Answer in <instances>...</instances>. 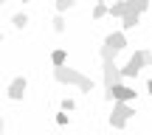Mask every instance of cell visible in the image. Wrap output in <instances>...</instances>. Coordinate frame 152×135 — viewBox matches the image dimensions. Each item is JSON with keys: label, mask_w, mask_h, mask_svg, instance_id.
I'll return each instance as SVG.
<instances>
[{"label": "cell", "mask_w": 152, "mask_h": 135, "mask_svg": "<svg viewBox=\"0 0 152 135\" xmlns=\"http://www.w3.org/2000/svg\"><path fill=\"white\" fill-rule=\"evenodd\" d=\"M54 79L59 82V85H76L82 93H90L93 90V79H90V76L79 73V70H73V68H68V65L54 68Z\"/></svg>", "instance_id": "cell-1"}, {"label": "cell", "mask_w": 152, "mask_h": 135, "mask_svg": "<svg viewBox=\"0 0 152 135\" xmlns=\"http://www.w3.org/2000/svg\"><path fill=\"white\" fill-rule=\"evenodd\" d=\"M135 113L138 110L132 107V101H115L113 113H110V127H113V130H124V127L135 118Z\"/></svg>", "instance_id": "cell-2"}, {"label": "cell", "mask_w": 152, "mask_h": 135, "mask_svg": "<svg viewBox=\"0 0 152 135\" xmlns=\"http://www.w3.org/2000/svg\"><path fill=\"white\" fill-rule=\"evenodd\" d=\"M127 48V34L124 31H113L104 37V45H102V59H115V56L121 54V51Z\"/></svg>", "instance_id": "cell-3"}, {"label": "cell", "mask_w": 152, "mask_h": 135, "mask_svg": "<svg viewBox=\"0 0 152 135\" xmlns=\"http://www.w3.org/2000/svg\"><path fill=\"white\" fill-rule=\"evenodd\" d=\"M147 56H149V51H135V54L130 56V62L121 68V76H124V79H135V76L147 68Z\"/></svg>", "instance_id": "cell-4"}, {"label": "cell", "mask_w": 152, "mask_h": 135, "mask_svg": "<svg viewBox=\"0 0 152 135\" xmlns=\"http://www.w3.org/2000/svg\"><path fill=\"white\" fill-rule=\"evenodd\" d=\"M104 96L110 99V101H132V99L138 96V90H132V87H127V85H113V87H107L104 90Z\"/></svg>", "instance_id": "cell-5"}, {"label": "cell", "mask_w": 152, "mask_h": 135, "mask_svg": "<svg viewBox=\"0 0 152 135\" xmlns=\"http://www.w3.org/2000/svg\"><path fill=\"white\" fill-rule=\"evenodd\" d=\"M104 62V87H113V85H118L121 82V68L115 65V59H102Z\"/></svg>", "instance_id": "cell-6"}, {"label": "cell", "mask_w": 152, "mask_h": 135, "mask_svg": "<svg viewBox=\"0 0 152 135\" xmlns=\"http://www.w3.org/2000/svg\"><path fill=\"white\" fill-rule=\"evenodd\" d=\"M26 87H28L26 76H17V79H11V85H9V90H6V96H9L11 101H20V99L26 96Z\"/></svg>", "instance_id": "cell-7"}, {"label": "cell", "mask_w": 152, "mask_h": 135, "mask_svg": "<svg viewBox=\"0 0 152 135\" xmlns=\"http://www.w3.org/2000/svg\"><path fill=\"white\" fill-rule=\"evenodd\" d=\"M138 23H141V14H124L121 17V31H132V28H138Z\"/></svg>", "instance_id": "cell-8"}, {"label": "cell", "mask_w": 152, "mask_h": 135, "mask_svg": "<svg viewBox=\"0 0 152 135\" xmlns=\"http://www.w3.org/2000/svg\"><path fill=\"white\" fill-rule=\"evenodd\" d=\"M51 65H54V68H59V65H68V51H62V48L51 51Z\"/></svg>", "instance_id": "cell-9"}, {"label": "cell", "mask_w": 152, "mask_h": 135, "mask_svg": "<svg viewBox=\"0 0 152 135\" xmlns=\"http://www.w3.org/2000/svg\"><path fill=\"white\" fill-rule=\"evenodd\" d=\"M110 14V6L107 3H93V20H102V17Z\"/></svg>", "instance_id": "cell-10"}, {"label": "cell", "mask_w": 152, "mask_h": 135, "mask_svg": "<svg viewBox=\"0 0 152 135\" xmlns=\"http://www.w3.org/2000/svg\"><path fill=\"white\" fill-rule=\"evenodd\" d=\"M11 26H14L17 31H23V28L28 26V14H26V11H20V14H14V17H11Z\"/></svg>", "instance_id": "cell-11"}, {"label": "cell", "mask_w": 152, "mask_h": 135, "mask_svg": "<svg viewBox=\"0 0 152 135\" xmlns=\"http://www.w3.org/2000/svg\"><path fill=\"white\" fill-rule=\"evenodd\" d=\"M51 28H54L56 34H62V31H65V17H62V14H56L54 20H51Z\"/></svg>", "instance_id": "cell-12"}, {"label": "cell", "mask_w": 152, "mask_h": 135, "mask_svg": "<svg viewBox=\"0 0 152 135\" xmlns=\"http://www.w3.org/2000/svg\"><path fill=\"white\" fill-rule=\"evenodd\" d=\"M73 3H76V0H56V11H59V14H65Z\"/></svg>", "instance_id": "cell-13"}, {"label": "cell", "mask_w": 152, "mask_h": 135, "mask_svg": "<svg viewBox=\"0 0 152 135\" xmlns=\"http://www.w3.org/2000/svg\"><path fill=\"white\" fill-rule=\"evenodd\" d=\"M149 6H152V0H135V11H138V14H144Z\"/></svg>", "instance_id": "cell-14"}, {"label": "cell", "mask_w": 152, "mask_h": 135, "mask_svg": "<svg viewBox=\"0 0 152 135\" xmlns=\"http://www.w3.org/2000/svg\"><path fill=\"white\" fill-rule=\"evenodd\" d=\"M62 110H65V113H73V110H76V101H73V99H62Z\"/></svg>", "instance_id": "cell-15"}, {"label": "cell", "mask_w": 152, "mask_h": 135, "mask_svg": "<svg viewBox=\"0 0 152 135\" xmlns=\"http://www.w3.org/2000/svg\"><path fill=\"white\" fill-rule=\"evenodd\" d=\"M54 121H56L59 127H65V124H68L71 118H68V113H56V118H54Z\"/></svg>", "instance_id": "cell-16"}, {"label": "cell", "mask_w": 152, "mask_h": 135, "mask_svg": "<svg viewBox=\"0 0 152 135\" xmlns=\"http://www.w3.org/2000/svg\"><path fill=\"white\" fill-rule=\"evenodd\" d=\"M147 90H149V96H152V79H149V82H147Z\"/></svg>", "instance_id": "cell-17"}, {"label": "cell", "mask_w": 152, "mask_h": 135, "mask_svg": "<svg viewBox=\"0 0 152 135\" xmlns=\"http://www.w3.org/2000/svg\"><path fill=\"white\" fill-rule=\"evenodd\" d=\"M3 130H6V124H3V118H0V132H3Z\"/></svg>", "instance_id": "cell-18"}, {"label": "cell", "mask_w": 152, "mask_h": 135, "mask_svg": "<svg viewBox=\"0 0 152 135\" xmlns=\"http://www.w3.org/2000/svg\"><path fill=\"white\" fill-rule=\"evenodd\" d=\"M147 65H152V54H149V56H147Z\"/></svg>", "instance_id": "cell-19"}, {"label": "cell", "mask_w": 152, "mask_h": 135, "mask_svg": "<svg viewBox=\"0 0 152 135\" xmlns=\"http://www.w3.org/2000/svg\"><path fill=\"white\" fill-rule=\"evenodd\" d=\"M93 3H104V0H93Z\"/></svg>", "instance_id": "cell-20"}, {"label": "cell", "mask_w": 152, "mask_h": 135, "mask_svg": "<svg viewBox=\"0 0 152 135\" xmlns=\"http://www.w3.org/2000/svg\"><path fill=\"white\" fill-rule=\"evenodd\" d=\"M3 3H9V0H0V6H3Z\"/></svg>", "instance_id": "cell-21"}, {"label": "cell", "mask_w": 152, "mask_h": 135, "mask_svg": "<svg viewBox=\"0 0 152 135\" xmlns=\"http://www.w3.org/2000/svg\"><path fill=\"white\" fill-rule=\"evenodd\" d=\"M0 42H3V34H0Z\"/></svg>", "instance_id": "cell-22"}, {"label": "cell", "mask_w": 152, "mask_h": 135, "mask_svg": "<svg viewBox=\"0 0 152 135\" xmlns=\"http://www.w3.org/2000/svg\"><path fill=\"white\" fill-rule=\"evenodd\" d=\"M23 3H28V0H23Z\"/></svg>", "instance_id": "cell-23"}]
</instances>
